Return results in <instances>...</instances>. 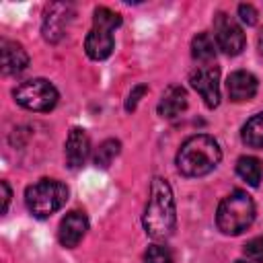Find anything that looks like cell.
<instances>
[{
    "label": "cell",
    "instance_id": "1",
    "mask_svg": "<svg viewBox=\"0 0 263 263\" xmlns=\"http://www.w3.org/2000/svg\"><path fill=\"white\" fill-rule=\"evenodd\" d=\"M142 224H144L146 234L154 240L168 238L177 226L173 189L162 177H154L150 183V193H148V201L144 208Z\"/></svg>",
    "mask_w": 263,
    "mask_h": 263
},
{
    "label": "cell",
    "instance_id": "2",
    "mask_svg": "<svg viewBox=\"0 0 263 263\" xmlns=\"http://www.w3.org/2000/svg\"><path fill=\"white\" fill-rule=\"evenodd\" d=\"M222 160V150L212 136L197 134L187 138L177 152V168L185 177H203Z\"/></svg>",
    "mask_w": 263,
    "mask_h": 263
},
{
    "label": "cell",
    "instance_id": "3",
    "mask_svg": "<svg viewBox=\"0 0 263 263\" xmlns=\"http://www.w3.org/2000/svg\"><path fill=\"white\" fill-rule=\"evenodd\" d=\"M253 220H255V203L251 195L240 189L226 195L216 212V224L228 236H236L245 232L253 224Z\"/></svg>",
    "mask_w": 263,
    "mask_h": 263
},
{
    "label": "cell",
    "instance_id": "4",
    "mask_svg": "<svg viewBox=\"0 0 263 263\" xmlns=\"http://www.w3.org/2000/svg\"><path fill=\"white\" fill-rule=\"evenodd\" d=\"M68 199V187L58 179H41L27 187L25 203L35 218H49Z\"/></svg>",
    "mask_w": 263,
    "mask_h": 263
},
{
    "label": "cell",
    "instance_id": "5",
    "mask_svg": "<svg viewBox=\"0 0 263 263\" xmlns=\"http://www.w3.org/2000/svg\"><path fill=\"white\" fill-rule=\"evenodd\" d=\"M14 101L29 111H49L58 103L55 86L45 78H31L14 88Z\"/></svg>",
    "mask_w": 263,
    "mask_h": 263
},
{
    "label": "cell",
    "instance_id": "6",
    "mask_svg": "<svg viewBox=\"0 0 263 263\" xmlns=\"http://www.w3.org/2000/svg\"><path fill=\"white\" fill-rule=\"evenodd\" d=\"M214 41L226 55H238L245 49V33L226 12H218L214 18Z\"/></svg>",
    "mask_w": 263,
    "mask_h": 263
},
{
    "label": "cell",
    "instance_id": "7",
    "mask_svg": "<svg viewBox=\"0 0 263 263\" xmlns=\"http://www.w3.org/2000/svg\"><path fill=\"white\" fill-rule=\"evenodd\" d=\"M191 86L201 95L203 103L214 109L220 103V70L216 66H199L189 74Z\"/></svg>",
    "mask_w": 263,
    "mask_h": 263
},
{
    "label": "cell",
    "instance_id": "8",
    "mask_svg": "<svg viewBox=\"0 0 263 263\" xmlns=\"http://www.w3.org/2000/svg\"><path fill=\"white\" fill-rule=\"evenodd\" d=\"M86 230H88V218H86V214L84 212H78V210H72L60 222L58 240L62 242V247L72 249V247H76L84 238Z\"/></svg>",
    "mask_w": 263,
    "mask_h": 263
},
{
    "label": "cell",
    "instance_id": "9",
    "mask_svg": "<svg viewBox=\"0 0 263 263\" xmlns=\"http://www.w3.org/2000/svg\"><path fill=\"white\" fill-rule=\"evenodd\" d=\"M72 14H74V10L70 4H64V2L51 4L45 12V18H43V37L51 43L60 41L66 33V27H68Z\"/></svg>",
    "mask_w": 263,
    "mask_h": 263
},
{
    "label": "cell",
    "instance_id": "10",
    "mask_svg": "<svg viewBox=\"0 0 263 263\" xmlns=\"http://www.w3.org/2000/svg\"><path fill=\"white\" fill-rule=\"evenodd\" d=\"M90 154V140L82 127H72L66 138V162L70 168H78Z\"/></svg>",
    "mask_w": 263,
    "mask_h": 263
},
{
    "label": "cell",
    "instance_id": "11",
    "mask_svg": "<svg viewBox=\"0 0 263 263\" xmlns=\"http://www.w3.org/2000/svg\"><path fill=\"white\" fill-rule=\"evenodd\" d=\"M257 78L251 74V72H245V70H236L228 76L226 80V90H228V97L234 101V103H242V101H251L255 95H257Z\"/></svg>",
    "mask_w": 263,
    "mask_h": 263
},
{
    "label": "cell",
    "instance_id": "12",
    "mask_svg": "<svg viewBox=\"0 0 263 263\" xmlns=\"http://www.w3.org/2000/svg\"><path fill=\"white\" fill-rule=\"evenodd\" d=\"M0 58H2V72L8 74H21L29 66V53L27 49L10 39H2L0 43Z\"/></svg>",
    "mask_w": 263,
    "mask_h": 263
},
{
    "label": "cell",
    "instance_id": "13",
    "mask_svg": "<svg viewBox=\"0 0 263 263\" xmlns=\"http://www.w3.org/2000/svg\"><path fill=\"white\" fill-rule=\"evenodd\" d=\"M115 45V39L109 31L103 29H90L86 39H84V51L90 60H105L111 55Z\"/></svg>",
    "mask_w": 263,
    "mask_h": 263
},
{
    "label": "cell",
    "instance_id": "14",
    "mask_svg": "<svg viewBox=\"0 0 263 263\" xmlns=\"http://www.w3.org/2000/svg\"><path fill=\"white\" fill-rule=\"evenodd\" d=\"M185 109H187V92H185V88L179 86V84H171L162 92V97L158 101V113L162 117H166V119H173L179 113H183Z\"/></svg>",
    "mask_w": 263,
    "mask_h": 263
},
{
    "label": "cell",
    "instance_id": "15",
    "mask_svg": "<svg viewBox=\"0 0 263 263\" xmlns=\"http://www.w3.org/2000/svg\"><path fill=\"white\" fill-rule=\"evenodd\" d=\"M236 175L251 187H257L263 179V162L257 156H240L236 160Z\"/></svg>",
    "mask_w": 263,
    "mask_h": 263
},
{
    "label": "cell",
    "instance_id": "16",
    "mask_svg": "<svg viewBox=\"0 0 263 263\" xmlns=\"http://www.w3.org/2000/svg\"><path fill=\"white\" fill-rule=\"evenodd\" d=\"M216 41L210 33H197L191 41V55L193 60L197 62H203V64H210L214 58H216Z\"/></svg>",
    "mask_w": 263,
    "mask_h": 263
},
{
    "label": "cell",
    "instance_id": "17",
    "mask_svg": "<svg viewBox=\"0 0 263 263\" xmlns=\"http://www.w3.org/2000/svg\"><path fill=\"white\" fill-rule=\"evenodd\" d=\"M242 142L251 148H263V111L253 115L245 125H242Z\"/></svg>",
    "mask_w": 263,
    "mask_h": 263
},
{
    "label": "cell",
    "instance_id": "18",
    "mask_svg": "<svg viewBox=\"0 0 263 263\" xmlns=\"http://www.w3.org/2000/svg\"><path fill=\"white\" fill-rule=\"evenodd\" d=\"M121 25V16L111 10V8H105V6H99L92 14V29H103V31H115L117 27Z\"/></svg>",
    "mask_w": 263,
    "mask_h": 263
},
{
    "label": "cell",
    "instance_id": "19",
    "mask_svg": "<svg viewBox=\"0 0 263 263\" xmlns=\"http://www.w3.org/2000/svg\"><path fill=\"white\" fill-rule=\"evenodd\" d=\"M119 148H121V144H119L117 140H105V142L99 146V150L95 152V164L107 168V166L113 162V158L119 154Z\"/></svg>",
    "mask_w": 263,
    "mask_h": 263
},
{
    "label": "cell",
    "instance_id": "20",
    "mask_svg": "<svg viewBox=\"0 0 263 263\" xmlns=\"http://www.w3.org/2000/svg\"><path fill=\"white\" fill-rule=\"evenodd\" d=\"M144 263H173V253L164 245H150L144 253Z\"/></svg>",
    "mask_w": 263,
    "mask_h": 263
},
{
    "label": "cell",
    "instance_id": "21",
    "mask_svg": "<svg viewBox=\"0 0 263 263\" xmlns=\"http://www.w3.org/2000/svg\"><path fill=\"white\" fill-rule=\"evenodd\" d=\"M245 257L251 261V263H263V236H255L251 238L245 249H242Z\"/></svg>",
    "mask_w": 263,
    "mask_h": 263
},
{
    "label": "cell",
    "instance_id": "22",
    "mask_svg": "<svg viewBox=\"0 0 263 263\" xmlns=\"http://www.w3.org/2000/svg\"><path fill=\"white\" fill-rule=\"evenodd\" d=\"M146 90H148L146 84H138V86H134V90L129 92V97H127V101H125V111H134L136 105H138V101H140V97H142Z\"/></svg>",
    "mask_w": 263,
    "mask_h": 263
},
{
    "label": "cell",
    "instance_id": "23",
    "mask_svg": "<svg viewBox=\"0 0 263 263\" xmlns=\"http://www.w3.org/2000/svg\"><path fill=\"white\" fill-rule=\"evenodd\" d=\"M238 16L247 25H255L257 23V10L251 4H238Z\"/></svg>",
    "mask_w": 263,
    "mask_h": 263
},
{
    "label": "cell",
    "instance_id": "24",
    "mask_svg": "<svg viewBox=\"0 0 263 263\" xmlns=\"http://www.w3.org/2000/svg\"><path fill=\"white\" fill-rule=\"evenodd\" d=\"M0 187H2V201H4V203H2V212L6 214V212H8V203H10V187H8L6 181H2Z\"/></svg>",
    "mask_w": 263,
    "mask_h": 263
},
{
    "label": "cell",
    "instance_id": "25",
    "mask_svg": "<svg viewBox=\"0 0 263 263\" xmlns=\"http://www.w3.org/2000/svg\"><path fill=\"white\" fill-rule=\"evenodd\" d=\"M257 45H259V51L263 53V33L259 35V39H257Z\"/></svg>",
    "mask_w": 263,
    "mask_h": 263
},
{
    "label": "cell",
    "instance_id": "26",
    "mask_svg": "<svg viewBox=\"0 0 263 263\" xmlns=\"http://www.w3.org/2000/svg\"><path fill=\"white\" fill-rule=\"evenodd\" d=\"M236 263H251V261H236Z\"/></svg>",
    "mask_w": 263,
    "mask_h": 263
}]
</instances>
